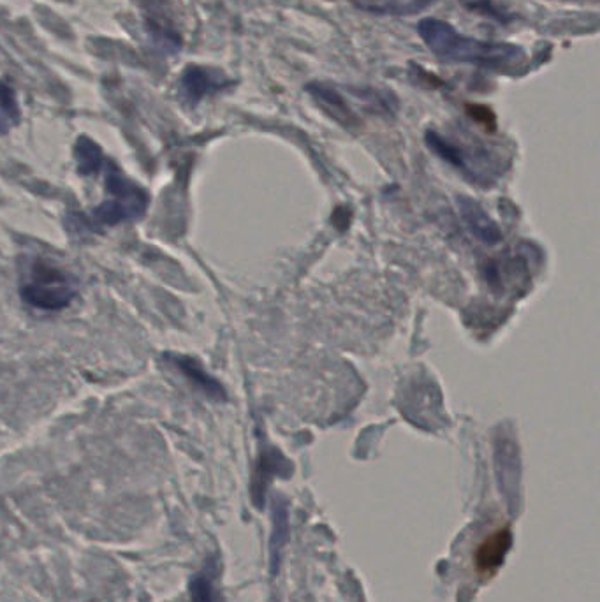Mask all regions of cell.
I'll return each mask as SVG.
<instances>
[{"mask_svg":"<svg viewBox=\"0 0 600 602\" xmlns=\"http://www.w3.org/2000/svg\"><path fill=\"white\" fill-rule=\"evenodd\" d=\"M418 32L426 48L439 59L483 67L490 71H514L525 64V50L513 43H490L465 36L451 23L439 18H423Z\"/></svg>","mask_w":600,"mask_h":602,"instance_id":"obj_1","label":"cell"},{"mask_svg":"<svg viewBox=\"0 0 600 602\" xmlns=\"http://www.w3.org/2000/svg\"><path fill=\"white\" fill-rule=\"evenodd\" d=\"M106 199L94 210V219L106 226L136 221L147 213L150 205L148 192L125 177L124 173L108 162L106 166Z\"/></svg>","mask_w":600,"mask_h":602,"instance_id":"obj_2","label":"cell"},{"mask_svg":"<svg viewBox=\"0 0 600 602\" xmlns=\"http://www.w3.org/2000/svg\"><path fill=\"white\" fill-rule=\"evenodd\" d=\"M76 287L73 280L57 266L37 259L32 265L29 282L22 287V298L36 309L59 312L71 305Z\"/></svg>","mask_w":600,"mask_h":602,"instance_id":"obj_3","label":"cell"},{"mask_svg":"<svg viewBox=\"0 0 600 602\" xmlns=\"http://www.w3.org/2000/svg\"><path fill=\"white\" fill-rule=\"evenodd\" d=\"M231 85L233 80H229L226 74L212 67L189 66L183 71L180 80L183 97L191 104H198L205 97L219 94Z\"/></svg>","mask_w":600,"mask_h":602,"instance_id":"obj_4","label":"cell"},{"mask_svg":"<svg viewBox=\"0 0 600 602\" xmlns=\"http://www.w3.org/2000/svg\"><path fill=\"white\" fill-rule=\"evenodd\" d=\"M305 90L308 96L314 99L315 104L321 108L328 117L333 118L337 124L345 129H356L361 125L356 111L352 110L342 92L328 81H310Z\"/></svg>","mask_w":600,"mask_h":602,"instance_id":"obj_5","label":"cell"},{"mask_svg":"<svg viewBox=\"0 0 600 602\" xmlns=\"http://www.w3.org/2000/svg\"><path fill=\"white\" fill-rule=\"evenodd\" d=\"M164 356L173 363V367L180 374L185 375L198 390L203 391L206 397L212 398V400H226V390L222 388V384L215 377L208 374L205 367L201 365V361L196 360L194 356L175 353L164 354Z\"/></svg>","mask_w":600,"mask_h":602,"instance_id":"obj_6","label":"cell"},{"mask_svg":"<svg viewBox=\"0 0 600 602\" xmlns=\"http://www.w3.org/2000/svg\"><path fill=\"white\" fill-rule=\"evenodd\" d=\"M513 534L509 527L495 530L490 537L477 546L476 566L483 574H491L504 564L507 551L511 550Z\"/></svg>","mask_w":600,"mask_h":602,"instance_id":"obj_7","label":"cell"},{"mask_svg":"<svg viewBox=\"0 0 600 602\" xmlns=\"http://www.w3.org/2000/svg\"><path fill=\"white\" fill-rule=\"evenodd\" d=\"M458 210H460L463 221L467 228L476 235L479 240L486 243H497L502 235L495 221L486 213L483 206L470 198H458Z\"/></svg>","mask_w":600,"mask_h":602,"instance_id":"obj_8","label":"cell"},{"mask_svg":"<svg viewBox=\"0 0 600 602\" xmlns=\"http://www.w3.org/2000/svg\"><path fill=\"white\" fill-rule=\"evenodd\" d=\"M354 8L372 15H412L425 9L432 0H349Z\"/></svg>","mask_w":600,"mask_h":602,"instance_id":"obj_9","label":"cell"},{"mask_svg":"<svg viewBox=\"0 0 600 602\" xmlns=\"http://www.w3.org/2000/svg\"><path fill=\"white\" fill-rule=\"evenodd\" d=\"M74 157L78 164V171L83 177H94L104 166V154L96 141L87 136H81L74 147Z\"/></svg>","mask_w":600,"mask_h":602,"instance_id":"obj_10","label":"cell"},{"mask_svg":"<svg viewBox=\"0 0 600 602\" xmlns=\"http://www.w3.org/2000/svg\"><path fill=\"white\" fill-rule=\"evenodd\" d=\"M20 124V106L13 87L0 81V134H6Z\"/></svg>","mask_w":600,"mask_h":602,"instance_id":"obj_11","label":"cell"},{"mask_svg":"<svg viewBox=\"0 0 600 602\" xmlns=\"http://www.w3.org/2000/svg\"><path fill=\"white\" fill-rule=\"evenodd\" d=\"M189 590H191V602H217L212 578H208L206 574H198L191 581Z\"/></svg>","mask_w":600,"mask_h":602,"instance_id":"obj_12","label":"cell"}]
</instances>
